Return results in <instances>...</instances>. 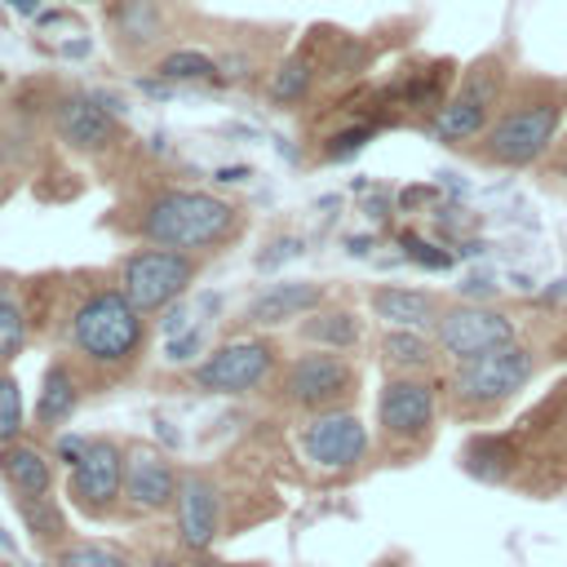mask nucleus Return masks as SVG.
Listing matches in <instances>:
<instances>
[{"instance_id":"c756f323","label":"nucleus","mask_w":567,"mask_h":567,"mask_svg":"<svg viewBox=\"0 0 567 567\" xmlns=\"http://www.w3.org/2000/svg\"><path fill=\"white\" fill-rule=\"evenodd\" d=\"M22 518H27L44 540H58V536L66 532V523H62V514H58V505H53L49 496H27V501H22Z\"/></svg>"},{"instance_id":"b1692460","label":"nucleus","mask_w":567,"mask_h":567,"mask_svg":"<svg viewBox=\"0 0 567 567\" xmlns=\"http://www.w3.org/2000/svg\"><path fill=\"white\" fill-rule=\"evenodd\" d=\"M27 346V310L13 297V288L0 279V359H13Z\"/></svg>"},{"instance_id":"2eb2a0df","label":"nucleus","mask_w":567,"mask_h":567,"mask_svg":"<svg viewBox=\"0 0 567 567\" xmlns=\"http://www.w3.org/2000/svg\"><path fill=\"white\" fill-rule=\"evenodd\" d=\"M461 470L492 487H518L523 474V447L514 430H478L461 447Z\"/></svg>"},{"instance_id":"6e6552de","label":"nucleus","mask_w":567,"mask_h":567,"mask_svg":"<svg viewBox=\"0 0 567 567\" xmlns=\"http://www.w3.org/2000/svg\"><path fill=\"white\" fill-rule=\"evenodd\" d=\"M430 337L447 363H470V359H483L492 350L523 341V319L514 310L487 306V301H447L443 315L434 319Z\"/></svg>"},{"instance_id":"c9c22d12","label":"nucleus","mask_w":567,"mask_h":567,"mask_svg":"<svg viewBox=\"0 0 567 567\" xmlns=\"http://www.w3.org/2000/svg\"><path fill=\"white\" fill-rule=\"evenodd\" d=\"M151 567H173V563H164V558H159V563H151Z\"/></svg>"},{"instance_id":"c85d7f7f","label":"nucleus","mask_w":567,"mask_h":567,"mask_svg":"<svg viewBox=\"0 0 567 567\" xmlns=\"http://www.w3.org/2000/svg\"><path fill=\"white\" fill-rule=\"evenodd\" d=\"M18 434H22V394L13 377H0V447L18 443Z\"/></svg>"},{"instance_id":"9d476101","label":"nucleus","mask_w":567,"mask_h":567,"mask_svg":"<svg viewBox=\"0 0 567 567\" xmlns=\"http://www.w3.org/2000/svg\"><path fill=\"white\" fill-rule=\"evenodd\" d=\"M190 279H195V257L173 248H142V252H128L120 266V292L142 315H155L168 301H177Z\"/></svg>"},{"instance_id":"1a4fd4ad","label":"nucleus","mask_w":567,"mask_h":567,"mask_svg":"<svg viewBox=\"0 0 567 567\" xmlns=\"http://www.w3.org/2000/svg\"><path fill=\"white\" fill-rule=\"evenodd\" d=\"M279 394L288 403L306 408L310 416L332 412V408H350V399L359 394V368L337 350H306L284 368Z\"/></svg>"},{"instance_id":"4be33fe9","label":"nucleus","mask_w":567,"mask_h":567,"mask_svg":"<svg viewBox=\"0 0 567 567\" xmlns=\"http://www.w3.org/2000/svg\"><path fill=\"white\" fill-rule=\"evenodd\" d=\"M301 337L315 341L319 350H337V354H346V350H354V346L363 341V319H359L354 310H341V306H332V310H315V315L301 323Z\"/></svg>"},{"instance_id":"393cba45","label":"nucleus","mask_w":567,"mask_h":567,"mask_svg":"<svg viewBox=\"0 0 567 567\" xmlns=\"http://www.w3.org/2000/svg\"><path fill=\"white\" fill-rule=\"evenodd\" d=\"M164 80H177V84H186V80H213V71H217V62L208 58V53H199V49H177V53H168V58H159V66H155Z\"/></svg>"},{"instance_id":"473e14b6","label":"nucleus","mask_w":567,"mask_h":567,"mask_svg":"<svg viewBox=\"0 0 567 567\" xmlns=\"http://www.w3.org/2000/svg\"><path fill=\"white\" fill-rule=\"evenodd\" d=\"M84 452H89V439H75V434H62V439H58V456L66 461V470H71Z\"/></svg>"},{"instance_id":"2f4dec72","label":"nucleus","mask_w":567,"mask_h":567,"mask_svg":"<svg viewBox=\"0 0 567 567\" xmlns=\"http://www.w3.org/2000/svg\"><path fill=\"white\" fill-rule=\"evenodd\" d=\"M199 341H204V332H199V328H190L186 337H173V341H168V359H173V363H186V359L199 350Z\"/></svg>"},{"instance_id":"ddd939ff","label":"nucleus","mask_w":567,"mask_h":567,"mask_svg":"<svg viewBox=\"0 0 567 567\" xmlns=\"http://www.w3.org/2000/svg\"><path fill=\"white\" fill-rule=\"evenodd\" d=\"M124 496V452L111 439H89V452L71 465V501L84 514H102Z\"/></svg>"},{"instance_id":"20e7f679","label":"nucleus","mask_w":567,"mask_h":567,"mask_svg":"<svg viewBox=\"0 0 567 567\" xmlns=\"http://www.w3.org/2000/svg\"><path fill=\"white\" fill-rule=\"evenodd\" d=\"M137 235L159 244V248L195 257V252H208L235 235V208L208 190L173 186V190H159L142 204Z\"/></svg>"},{"instance_id":"f03ea898","label":"nucleus","mask_w":567,"mask_h":567,"mask_svg":"<svg viewBox=\"0 0 567 567\" xmlns=\"http://www.w3.org/2000/svg\"><path fill=\"white\" fill-rule=\"evenodd\" d=\"M540 368H545V354L527 337L483 359L452 363L443 377V412L461 425H487L523 399V390L540 377Z\"/></svg>"},{"instance_id":"e433bc0d","label":"nucleus","mask_w":567,"mask_h":567,"mask_svg":"<svg viewBox=\"0 0 567 567\" xmlns=\"http://www.w3.org/2000/svg\"><path fill=\"white\" fill-rule=\"evenodd\" d=\"M0 545H4V532H0Z\"/></svg>"},{"instance_id":"f257e3e1","label":"nucleus","mask_w":567,"mask_h":567,"mask_svg":"<svg viewBox=\"0 0 567 567\" xmlns=\"http://www.w3.org/2000/svg\"><path fill=\"white\" fill-rule=\"evenodd\" d=\"M567 128V75L518 66L487 133L465 151L492 173H536Z\"/></svg>"},{"instance_id":"f8f14e48","label":"nucleus","mask_w":567,"mask_h":567,"mask_svg":"<svg viewBox=\"0 0 567 567\" xmlns=\"http://www.w3.org/2000/svg\"><path fill=\"white\" fill-rule=\"evenodd\" d=\"M368 425L359 421L354 408H332V412H315L306 425H301V452L306 461H315L319 470H332V474H346V470H359L363 456H368Z\"/></svg>"},{"instance_id":"72a5a7b5","label":"nucleus","mask_w":567,"mask_h":567,"mask_svg":"<svg viewBox=\"0 0 567 567\" xmlns=\"http://www.w3.org/2000/svg\"><path fill=\"white\" fill-rule=\"evenodd\" d=\"M372 567H412V558H403V554H385V558L372 563Z\"/></svg>"},{"instance_id":"aec40b11","label":"nucleus","mask_w":567,"mask_h":567,"mask_svg":"<svg viewBox=\"0 0 567 567\" xmlns=\"http://www.w3.org/2000/svg\"><path fill=\"white\" fill-rule=\"evenodd\" d=\"M328 301V288L323 284H310V279H288V284H270L252 306H248V323L257 328H275V323H288V319H301V315H315L323 310Z\"/></svg>"},{"instance_id":"a878e982","label":"nucleus","mask_w":567,"mask_h":567,"mask_svg":"<svg viewBox=\"0 0 567 567\" xmlns=\"http://www.w3.org/2000/svg\"><path fill=\"white\" fill-rule=\"evenodd\" d=\"M310 80H315V62H310L306 53H297V58H288V62L279 66V75L270 80V97H275V102H297V97L310 89Z\"/></svg>"},{"instance_id":"9b49d317","label":"nucleus","mask_w":567,"mask_h":567,"mask_svg":"<svg viewBox=\"0 0 567 567\" xmlns=\"http://www.w3.org/2000/svg\"><path fill=\"white\" fill-rule=\"evenodd\" d=\"M275 359H279V346L270 337H239V341L217 346L204 363H195L190 377H195L199 390L244 394V390H257L275 372Z\"/></svg>"},{"instance_id":"cd10ccee","label":"nucleus","mask_w":567,"mask_h":567,"mask_svg":"<svg viewBox=\"0 0 567 567\" xmlns=\"http://www.w3.org/2000/svg\"><path fill=\"white\" fill-rule=\"evenodd\" d=\"M536 186L549 190V195H558V199H567V128L558 133L554 151H549L545 164L536 168Z\"/></svg>"},{"instance_id":"412c9836","label":"nucleus","mask_w":567,"mask_h":567,"mask_svg":"<svg viewBox=\"0 0 567 567\" xmlns=\"http://www.w3.org/2000/svg\"><path fill=\"white\" fill-rule=\"evenodd\" d=\"M0 474L22 501L27 496H44L49 483H53V465L35 443H4L0 447Z\"/></svg>"},{"instance_id":"4468645a","label":"nucleus","mask_w":567,"mask_h":567,"mask_svg":"<svg viewBox=\"0 0 567 567\" xmlns=\"http://www.w3.org/2000/svg\"><path fill=\"white\" fill-rule=\"evenodd\" d=\"M177 474H173V461L151 447V443H133L124 452V501L133 514H155L164 505L177 501Z\"/></svg>"},{"instance_id":"7c9ffc66","label":"nucleus","mask_w":567,"mask_h":567,"mask_svg":"<svg viewBox=\"0 0 567 567\" xmlns=\"http://www.w3.org/2000/svg\"><path fill=\"white\" fill-rule=\"evenodd\" d=\"M58 567H128V558L102 545H66L58 554Z\"/></svg>"},{"instance_id":"6ab92c4d","label":"nucleus","mask_w":567,"mask_h":567,"mask_svg":"<svg viewBox=\"0 0 567 567\" xmlns=\"http://www.w3.org/2000/svg\"><path fill=\"white\" fill-rule=\"evenodd\" d=\"M377 350H381L385 377H439V363H447L434 337L416 328H385Z\"/></svg>"},{"instance_id":"5701e85b","label":"nucleus","mask_w":567,"mask_h":567,"mask_svg":"<svg viewBox=\"0 0 567 567\" xmlns=\"http://www.w3.org/2000/svg\"><path fill=\"white\" fill-rule=\"evenodd\" d=\"M71 412H75V377H71L66 363H49L44 385H40V399H35V421L44 430H58Z\"/></svg>"},{"instance_id":"0eeeda50","label":"nucleus","mask_w":567,"mask_h":567,"mask_svg":"<svg viewBox=\"0 0 567 567\" xmlns=\"http://www.w3.org/2000/svg\"><path fill=\"white\" fill-rule=\"evenodd\" d=\"M443 416V377H385L377 390V439L399 461L421 456L434 443Z\"/></svg>"},{"instance_id":"7ed1b4c3","label":"nucleus","mask_w":567,"mask_h":567,"mask_svg":"<svg viewBox=\"0 0 567 567\" xmlns=\"http://www.w3.org/2000/svg\"><path fill=\"white\" fill-rule=\"evenodd\" d=\"M514 71H518V62H514V53L505 44L470 58L456 71V80L447 89V102L430 120V137L452 146V151H470L487 133V124L496 120V111H501V102L509 93Z\"/></svg>"},{"instance_id":"39448f33","label":"nucleus","mask_w":567,"mask_h":567,"mask_svg":"<svg viewBox=\"0 0 567 567\" xmlns=\"http://www.w3.org/2000/svg\"><path fill=\"white\" fill-rule=\"evenodd\" d=\"M146 315L120 292V288H93L71 306L66 319V337L75 346V354L93 368H128L146 341Z\"/></svg>"},{"instance_id":"f3484780","label":"nucleus","mask_w":567,"mask_h":567,"mask_svg":"<svg viewBox=\"0 0 567 567\" xmlns=\"http://www.w3.org/2000/svg\"><path fill=\"white\" fill-rule=\"evenodd\" d=\"M221 527V496L204 474H182L177 483V536L186 549H208Z\"/></svg>"},{"instance_id":"423d86ee","label":"nucleus","mask_w":567,"mask_h":567,"mask_svg":"<svg viewBox=\"0 0 567 567\" xmlns=\"http://www.w3.org/2000/svg\"><path fill=\"white\" fill-rule=\"evenodd\" d=\"M509 430L523 447L518 487L527 496L567 492V377H558Z\"/></svg>"},{"instance_id":"dca6fc26","label":"nucleus","mask_w":567,"mask_h":567,"mask_svg":"<svg viewBox=\"0 0 567 567\" xmlns=\"http://www.w3.org/2000/svg\"><path fill=\"white\" fill-rule=\"evenodd\" d=\"M53 128L71 151H102L115 137V115L93 93H66L53 106Z\"/></svg>"},{"instance_id":"a211bd4d","label":"nucleus","mask_w":567,"mask_h":567,"mask_svg":"<svg viewBox=\"0 0 567 567\" xmlns=\"http://www.w3.org/2000/svg\"><path fill=\"white\" fill-rule=\"evenodd\" d=\"M368 306H372V315H377L385 328H416V332H430L447 301H443L439 292H430V288L377 284V288L368 292Z\"/></svg>"},{"instance_id":"bb28decb","label":"nucleus","mask_w":567,"mask_h":567,"mask_svg":"<svg viewBox=\"0 0 567 567\" xmlns=\"http://www.w3.org/2000/svg\"><path fill=\"white\" fill-rule=\"evenodd\" d=\"M155 31H159V9H155V0H124L120 4V35H128V40H155Z\"/></svg>"},{"instance_id":"f704fd0d","label":"nucleus","mask_w":567,"mask_h":567,"mask_svg":"<svg viewBox=\"0 0 567 567\" xmlns=\"http://www.w3.org/2000/svg\"><path fill=\"white\" fill-rule=\"evenodd\" d=\"M186 567H230V563H213V558H195V563H186Z\"/></svg>"}]
</instances>
